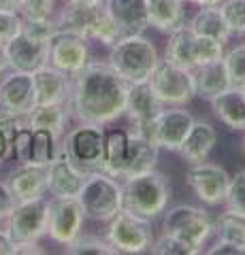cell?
<instances>
[{
    "instance_id": "60d3db41",
    "label": "cell",
    "mask_w": 245,
    "mask_h": 255,
    "mask_svg": "<svg viewBox=\"0 0 245 255\" xmlns=\"http://www.w3.org/2000/svg\"><path fill=\"white\" fill-rule=\"evenodd\" d=\"M28 126L26 124V115H15V113H9V111L0 109V132H4L6 136H15V132L19 128Z\"/></svg>"
},
{
    "instance_id": "ee69618b",
    "label": "cell",
    "mask_w": 245,
    "mask_h": 255,
    "mask_svg": "<svg viewBox=\"0 0 245 255\" xmlns=\"http://www.w3.org/2000/svg\"><path fill=\"white\" fill-rule=\"evenodd\" d=\"M45 253L41 247H38V241H19L15 243V255H41Z\"/></svg>"
},
{
    "instance_id": "d4e9b609",
    "label": "cell",
    "mask_w": 245,
    "mask_h": 255,
    "mask_svg": "<svg viewBox=\"0 0 245 255\" xmlns=\"http://www.w3.org/2000/svg\"><path fill=\"white\" fill-rule=\"evenodd\" d=\"M147 17L152 28L171 34L186 26L184 0H147Z\"/></svg>"
},
{
    "instance_id": "52a82bcc",
    "label": "cell",
    "mask_w": 245,
    "mask_h": 255,
    "mask_svg": "<svg viewBox=\"0 0 245 255\" xmlns=\"http://www.w3.org/2000/svg\"><path fill=\"white\" fill-rule=\"evenodd\" d=\"M162 232L173 234L190 245L203 249L213 234V217L209 211L192 204H175L164 211Z\"/></svg>"
},
{
    "instance_id": "7a4b0ae2",
    "label": "cell",
    "mask_w": 245,
    "mask_h": 255,
    "mask_svg": "<svg viewBox=\"0 0 245 255\" xmlns=\"http://www.w3.org/2000/svg\"><path fill=\"white\" fill-rule=\"evenodd\" d=\"M171 198V181L156 168L128 177L122 183V211L143 221H154L164 215Z\"/></svg>"
},
{
    "instance_id": "7c38bea8",
    "label": "cell",
    "mask_w": 245,
    "mask_h": 255,
    "mask_svg": "<svg viewBox=\"0 0 245 255\" xmlns=\"http://www.w3.org/2000/svg\"><path fill=\"white\" fill-rule=\"evenodd\" d=\"M167 109V105L154 94L147 81L143 83H130L128 85V96H126V111L124 115L134 124V130L149 140H154V124L158 115Z\"/></svg>"
},
{
    "instance_id": "5bb4252c",
    "label": "cell",
    "mask_w": 245,
    "mask_h": 255,
    "mask_svg": "<svg viewBox=\"0 0 245 255\" xmlns=\"http://www.w3.org/2000/svg\"><path fill=\"white\" fill-rule=\"evenodd\" d=\"M90 62V47L88 41L75 32L56 30L49 38V60L47 64L62 70L68 77H75L79 70L85 68Z\"/></svg>"
},
{
    "instance_id": "ab89813d",
    "label": "cell",
    "mask_w": 245,
    "mask_h": 255,
    "mask_svg": "<svg viewBox=\"0 0 245 255\" xmlns=\"http://www.w3.org/2000/svg\"><path fill=\"white\" fill-rule=\"evenodd\" d=\"M30 140H32V128L23 126L13 136V155L19 164H28L30 159Z\"/></svg>"
},
{
    "instance_id": "277c9868",
    "label": "cell",
    "mask_w": 245,
    "mask_h": 255,
    "mask_svg": "<svg viewBox=\"0 0 245 255\" xmlns=\"http://www.w3.org/2000/svg\"><path fill=\"white\" fill-rule=\"evenodd\" d=\"M58 30L75 32L85 41L100 43L105 47H111L117 38V32L113 19L109 17L105 6H85V4H64V9L60 11L56 17Z\"/></svg>"
},
{
    "instance_id": "11a10c76",
    "label": "cell",
    "mask_w": 245,
    "mask_h": 255,
    "mask_svg": "<svg viewBox=\"0 0 245 255\" xmlns=\"http://www.w3.org/2000/svg\"><path fill=\"white\" fill-rule=\"evenodd\" d=\"M243 90H245V87H243Z\"/></svg>"
},
{
    "instance_id": "1f68e13d",
    "label": "cell",
    "mask_w": 245,
    "mask_h": 255,
    "mask_svg": "<svg viewBox=\"0 0 245 255\" xmlns=\"http://www.w3.org/2000/svg\"><path fill=\"white\" fill-rule=\"evenodd\" d=\"M213 234L218 236V241L245 247V217L228 211L220 213V217L213 221Z\"/></svg>"
},
{
    "instance_id": "603a6c76",
    "label": "cell",
    "mask_w": 245,
    "mask_h": 255,
    "mask_svg": "<svg viewBox=\"0 0 245 255\" xmlns=\"http://www.w3.org/2000/svg\"><path fill=\"white\" fill-rule=\"evenodd\" d=\"M218 142V130L213 128L209 122H201V119H194L192 128H190L186 140L181 142V147L177 153L184 157L186 164H196L207 159L209 153L213 151Z\"/></svg>"
},
{
    "instance_id": "8992f818",
    "label": "cell",
    "mask_w": 245,
    "mask_h": 255,
    "mask_svg": "<svg viewBox=\"0 0 245 255\" xmlns=\"http://www.w3.org/2000/svg\"><path fill=\"white\" fill-rule=\"evenodd\" d=\"M147 83L167 107H186L196 98L194 73L167 58L158 60Z\"/></svg>"
},
{
    "instance_id": "4fadbf2b",
    "label": "cell",
    "mask_w": 245,
    "mask_h": 255,
    "mask_svg": "<svg viewBox=\"0 0 245 255\" xmlns=\"http://www.w3.org/2000/svg\"><path fill=\"white\" fill-rule=\"evenodd\" d=\"M47 198L38 196L32 200L15 202L13 211L6 217V232L15 243L38 241L47 234Z\"/></svg>"
},
{
    "instance_id": "f35d334b",
    "label": "cell",
    "mask_w": 245,
    "mask_h": 255,
    "mask_svg": "<svg viewBox=\"0 0 245 255\" xmlns=\"http://www.w3.org/2000/svg\"><path fill=\"white\" fill-rule=\"evenodd\" d=\"M19 30H21V15L17 11L0 9V43L6 45Z\"/></svg>"
},
{
    "instance_id": "30bf717a",
    "label": "cell",
    "mask_w": 245,
    "mask_h": 255,
    "mask_svg": "<svg viewBox=\"0 0 245 255\" xmlns=\"http://www.w3.org/2000/svg\"><path fill=\"white\" fill-rule=\"evenodd\" d=\"M85 215L77 198L51 196L47 202V234L53 243L66 247L81 234Z\"/></svg>"
},
{
    "instance_id": "4316f807",
    "label": "cell",
    "mask_w": 245,
    "mask_h": 255,
    "mask_svg": "<svg viewBox=\"0 0 245 255\" xmlns=\"http://www.w3.org/2000/svg\"><path fill=\"white\" fill-rule=\"evenodd\" d=\"M126 164H128V132L109 130L105 132V157H102V172L115 179H124Z\"/></svg>"
},
{
    "instance_id": "c3c4849f",
    "label": "cell",
    "mask_w": 245,
    "mask_h": 255,
    "mask_svg": "<svg viewBox=\"0 0 245 255\" xmlns=\"http://www.w3.org/2000/svg\"><path fill=\"white\" fill-rule=\"evenodd\" d=\"M19 4H21V0H0V9H4V11L19 13Z\"/></svg>"
},
{
    "instance_id": "484cf974",
    "label": "cell",
    "mask_w": 245,
    "mask_h": 255,
    "mask_svg": "<svg viewBox=\"0 0 245 255\" xmlns=\"http://www.w3.org/2000/svg\"><path fill=\"white\" fill-rule=\"evenodd\" d=\"M194 87H196V96H201L205 100H211L213 96L222 94L224 90H228L231 83V77L226 73L224 60H216L209 64H203V66L194 68Z\"/></svg>"
},
{
    "instance_id": "e575fe53",
    "label": "cell",
    "mask_w": 245,
    "mask_h": 255,
    "mask_svg": "<svg viewBox=\"0 0 245 255\" xmlns=\"http://www.w3.org/2000/svg\"><path fill=\"white\" fill-rule=\"evenodd\" d=\"M222 204H224V211L235 213V215H243L245 217V170L231 174V181H228V189H226Z\"/></svg>"
},
{
    "instance_id": "9a60e30c",
    "label": "cell",
    "mask_w": 245,
    "mask_h": 255,
    "mask_svg": "<svg viewBox=\"0 0 245 255\" xmlns=\"http://www.w3.org/2000/svg\"><path fill=\"white\" fill-rule=\"evenodd\" d=\"M85 174L79 166L68 157L64 147L56 149V155L47 166V191L51 196H62V198H77L81 191Z\"/></svg>"
},
{
    "instance_id": "74e56055",
    "label": "cell",
    "mask_w": 245,
    "mask_h": 255,
    "mask_svg": "<svg viewBox=\"0 0 245 255\" xmlns=\"http://www.w3.org/2000/svg\"><path fill=\"white\" fill-rule=\"evenodd\" d=\"M58 0H21V19H51Z\"/></svg>"
},
{
    "instance_id": "ba28073f",
    "label": "cell",
    "mask_w": 245,
    "mask_h": 255,
    "mask_svg": "<svg viewBox=\"0 0 245 255\" xmlns=\"http://www.w3.org/2000/svg\"><path fill=\"white\" fill-rule=\"evenodd\" d=\"M68 157L83 172L102 170V157H105V126L81 124L70 128L64 145Z\"/></svg>"
},
{
    "instance_id": "3957f363",
    "label": "cell",
    "mask_w": 245,
    "mask_h": 255,
    "mask_svg": "<svg viewBox=\"0 0 245 255\" xmlns=\"http://www.w3.org/2000/svg\"><path fill=\"white\" fill-rule=\"evenodd\" d=\"M109 49L111 51H109L107 64L128 85L147 81L152 70L156 68L158 60H160L156 45L143 34L120 36Z\"/></svg>"
},
{
    "instance_id": "8d00e7d4",
    "label": "cell",
    "mask_w": 245,
    "mask_h": 255,
    "mask_svg": "<svg viewBox=\"0 0 245 255\" xmlns=\"http://www.w3.org/2000/svg\"><path fill=\"white\" fill-rule=\"evenodd\" d=\"M224 66L235 87H245V43L224 51Z\"/></svg>"
},
{
    "instance_id": "ffe728a7",
    "label": "cell",
    "mask_w": 245,
    "mask_h": 255,
    "mask_svg": "<svg viewBox=\"0 0 245 255\" xmlns=\"http://www.w3.org/2000/svg\"><path fill=\"white\" fill-rule=\"evenodd\" d=\"M34 83V105H66L70 77L62 70L45 64L32 73Z\"/></svg>"
},
{
    "instance_id": "b9f144b4",
    "label": "cell",
    "mask_w": 245,
    "mask_h": 255,
    "mask_svg": "<svg viewBox=\"0 0 245 255\" xmlns=\"http://www.w3.org/2000/svg\"><path fill=\"white\" fill-rule=\"evenodd\" d=\"M15 196L11 194V189L6 183L0 181V221H4L6 217H9V213L13 211V206H15Z\"/></svg>"
},
{
    "instance_id": "5b68a950",
    "label": "cell",
    "mask_w": 245,
    "mask_h": 255,
    "mask_svg": "<svg viewBox=\"0 0 245 255\" xmlns=\"http://www.w3.org/2000/svg\"><path fill=\"white\" fill-rule=\"evenodd\" d=\"M77 200L81 204L85 219L109 221L122 211V183L102 170L88 172Z\"/></svg>"
},
{
    "instance_id": "7402d4cb",
    "label": "cell",
    "mask_w": 245,
    "mask_h": 255,
    "mask_svg": "<svg viewBox=\"0 0 245 255\" xmlns=\"http://www.w3.org/2000/svg\"><path fill=\"white\" fill-rule=\"evenodd\" d=\"M9 185L11 194L15 200H32V198L45 196L47 191V168L43 166H32V164H19V168H15L9 174Z\"/></svg>"
},
{
    "instance_id": "d6a6232c",
    "label": "cell",
    "mask_w": 245,
    "mask_h": 255,
    "mask_svg": "<svg viewBox=\"0 0 245 255\" xmlns=\"http://www.w3.org/2000/svg\"><path fill=\"white\" fill-rule=\"evenodd\" d=\"M149 253H154V255H199V253H203V249L181 241V238L173 236V234L162 232V236L154 238L152 247H149Z\"/></svg>"
},
{
    "instance_id": "4dcf8cb0",
    "label": "cell",
    "mask_w": 245,
    "mask_h": 255,
    "mask_svg": "<svg viewBox=\"0 0 245 255\" xmlns=\"http://www.w3.org/2000/svg\"><path fill=\"white\" fill-rule=\"evenodd\" d=\"M56 142H58V138L53 136L49 130L32 128V140H30V159H28V164L47 168L49 162L53 159V155H56V149H58Z\"/></svg>"
},
{
    "instance_id": "db71d44e",
    "label": "cell",
    "mask_w": 245,
    "mask_h": 255,
    "mask_svg": "<svg viewBox=\"0 0 245 255\" xmlns=\"http://www.w3.org/2000/svg\"><path fill=\"white\" fill-rule=\"evenodd\" d=\"M184 2H186V0H184Z\"/></svg>"
},
{
    "instance_id": "6da1fadb",
    "label": "cell",
    "mask_w": 245,
    "mask_h": 255,
    "mask_svg": "<svg viewBox=\"0 0 245 255\" xmlns=\"http://www.w3.org/2000/svg\"><path fill=\"white\" fill-rule=\"evenodd\" d=\"M126 96L128 83L107 62H88L70 77L66 109L81 124L107 126L124 115Z\"/></svg>"
},
{
    "instance_id": "d6986e66",
    "label": "cell",
    "mask_w": 245,
    "mask_h": 255,
    "mask_svg": "<svg viewBox=\"0 0 245 255\" xmlns=\"http://www.w3.org/2000/svg\"><path fill=\"white\" fill-rule=\"evenodd\" d=\"M102 6L113 19L120 36L143 34L149 28L147 0H105Z\"/></svg>"
},
{
    "instance_id": "f546056e",
    "label": "cell",
    "mask_w": 245,
    "mask_h": 255,
    "mask_svg": "<svg viewBox=\"0 0 245 255\" xmlns=\"http://www.w3.org/2000/svg\"><path fill=\"white\" fill-rule=\"evenodd\" d=\"M188 28L192 30L194 34L216 38V41L224 43V45L231 41V36H233L226 28L222 13H220V6H201V9L194 13V17L190 19Z\"/></svg>"
},
{
    "instance_id": "8fae6325",
    "label": "cell",
    "mask_w": 245,
    "mask_h": 255,
    "mask_svg": "<svg viewBox=\"0 0 245 255\" xmlns=\"http://www.w3.org/2000/svg\"><path fill=\"white\" fill-rule=\"evenodd\" d=\"M228 181H231V174L220 164L207 162V159L196 164H188V170H186L188 187L207 206H220L224 202Z\"/></svg>"
},
{
    "instance_id": "e0dca14e",
    "label": "cell",
    "mask_w": 245,
    "mask_h": 255,
    "mask_svg": "<svg viewBox=\"0 0 245 255\" xmlns=\"http://www.w3.org/2000/svg\"><path fill=\"white\" fill-rule=\"evenodd\" d=\"M192 124L194 117L190 111H186L184 107H167L154 124V142L160 149L179 151Z\"/></svg>"
},
{
    "instance_id": "836d02e7",
    "label": "cell",
    "mask_w": 245,
    "mask_h": 255,
    "mask_svg": "<svg viewBox=\"0 0 245 255\" xmlns=\"http://www.w3.org/2000/svg\"><path fill=\"white\" fill-rule=\"evenodd\" d=\"M68 255H115V249L107 241L90 234H79L64 249Z\"/></svg>"
},
{
    "instance_id": "9c48e42d",
    "label": "cell",
    "mask_w": 245,
    "mask_h": 255,
    "mask_svg": "<svg viewBox=\"0 0 245 255\" xmlns=\"http://www.w3.org/2000/svg\"><path fill=\"white\" fill-rule=\"evenodd\" d=\"M105 241L115 249V253H147L154 243V234L149 230V221H143L134 215L120 211L109 219Z\"/></svg>"
},
{
    "instance_id": "7bdbcfd3",
    "label": "cell",
    "mask_w": 245,
    "mask_h": 255,
    "mask_svg": "<svg viewBox=\"0 0 245 255\" xmlns=\"http://www.w3.org/2000/svg\"><path fill=\"white\" fill-rule=\"evenodd\" d=\"M207 253L209 255H245V247L243 245H235V243L218 241L211 249H207Z\"/></svg>"
},
{
    "instance_id": "44dd1931",
    "label": "cell",
    "mask_w": 245,
    "mask_h": 255,
    "mask_svg": "<svg viewBox=\"0 0 245 255\" xmlns=\"http://www.w3.org/2000/svg\"><path fill=\"white\" fill-rule=\"evenodd\" d=\"M211 111L226 128L235 132H245V90L231 85L222 94L209 100Z\"/></svg>"
},
{
    "instance_id": "d590c367",
    "label": "cell",
    "mask_w": 245,
    "mask_h": 255,
    "mask_svg": "<svg viewBox=\"0 0 245 255\" xmlns=\"http://www.w3.org/2000/svg\"><path fill=\"white\" fill-rule=\"evenodd\" d=\"M233 36H245V0H222L218 4Z\"/></svg>"
},
{
    "instance_id": "2e32d148",
    "label": "cell",
    "mask_w": 245,
    "mask_h": 255,
    "mask_svg": "<svg viewBox=\"0 0 245 255\" xmlns=\"http://www.w3.org/2000/svg\"><path fill=\"white\" fill-rule=\"evenodd\" d=\"M6 55H9L11 70L34 73L49 60V41H43V38H36L28 32L19 30L6 43Z\"/></svg>"
},
{
    "instance_id": "f907efd6",
    "label": "cell",
    "mask_w": 245,
    "mask_h": 255,
    "mask_svg": "<svg viewBox=\"0 0 245 255\" xmlns=\"http://www.w3.org/2000/svg\"><path fill=\"white\" fill-rule=\"evenodd\" d=\"M186 2H190V4H196L201 9V6H218L222 0H186Z\"/></svg>"
},
{
    "instance_id": "f5cc1de1",
    "label": "cell",
    "mask_w": 245,
    "mask_h": 255,
    "mask_svg": "<svg viewBox=\"0 0 245 255\" xmlns=\"http://www.w3.org/2000/svg\"><path fill=\"white\" fill-rule=\"evenodd\" d=\"M0 164H2V162H0Z\"/></svg>"
},
{
    "instance_id": "ac0fdd59",
    "label": "cell",
    "mask_w": 245,
    "mask_h": 255,
    "mask_svg": "<svg viewBox=\"0 0 245 255\" xmlns=\"http://www.w3.org/2000/svg\"><path fill=\"white\" fill-rule=\"evenodd\" d=\"M34 107V83L32 73L6 70L0 79V109L15 115H26Z\"/></svg>"
},
{
    "instance_id": "f6af8a7d",
    "label": "cell",
    "mask_w": 245,
    "mask_h": 255,
    "mask_svg": "<svg viewBox=\"0 0 245 255\" xmlns=\"http://www.w3.org/2000/svg\"><path fill=\"white\" fill-rule=\"evenodd\" d=\"M0 255H15V241L6 232V228L0 230Z\"/></svg>"
},
{
    "instance_id": "f1b7e54d",
    "label": "cell",
    "mask_w": 245,
    "mask_h": 255,
    "mask_svg": "<svg viewBox=\"0 0 245 255\" xmlns=\"http://www.w3.org/2000/svg\"><path fill=\"white\" fill-rule=\"evenodd\" d=\"M66 122H68V109L64 105H34L26 113L28 128L49 130L58 140L64 136Z\"/></svg>"
},
{
    "instance_id": "cb8c5ba5",
    "label": "cell",
    "mask_w": 245,
    "mask_h": 255,
    "mask_svg": "<svg viewBox=\"0 0 245 255\" xmlns=\"http://www.w3.org/2000/svg\"><path fill=\"white\" fill-rule=\"evenodd\" d=\"M158 157H160V147L154 140L141 136L137 132H128V164H126L124 179L154 170Z\"/></svg>"
},
{
    "instance_id": "7dc6e473",
    "label": "cell",
    "mask_w": 245,
    "mask_h": 255,
    "mask_svg": "<svg viewBox=\"0 0 245 255\" xmlns=\"http://www.w3.org/2000/svg\"><path fill=\"white\" fill-rule=\"evenodd\" d=\"M6 70H11V66H9V55H6V45L0 43V75H4Z\"/></svg>"
},
{
    "instance_id": "bcb514c9",
    "label": "cell",
    "mask_w": 245,
    "mask_h": 255,
    "mask_svg": "<svg viewBox=\"0 0 245 255\" xmlns=\"http://www.w3.org/2000/svg\"><path fill=\"white\" fill-rule=\"evenodd\" d=\"M11 153H13V138L6 136L4 132H0V162H4Z\"/></svg>"
},
{
    "instance_id": "83f0119b",
    "label": "cell",
    "mask_w": 245,
    "mask_h": 255,
    "mask_svg": "<svg viewBox=\"0 0 245 255\" xmlns=\"http://www.w3.org/2000/svg\"><path fill=\"white\" fill-rule=\"evenodd\" d=\"M164 58L171 60L177 66H184L188 70L196 68V34L188 28H179L169 34V43L164 49Z\"/></svg>"
},
{
    "instance_id": "681fc988",
    "label": "cell",
    "mask_w": 245,
    "mask_h": 255,
    "mask_svg": "<svg viewBox=\"0 0 245 255\" xmlns=\"http://www.w3.org/2000/svg\"><path fill=\"white\" fill-rule=\"evenodd\" d=\"M68 4H85V6H102L105 0H66Z\"/></svg>"
},
{
    "instance_id": "816d5d0a",
    "label": "cell",
    "mask_w": 245,
    "mask_h": 255,
    "mask_svg": "<svg viewBox=\"0 0 245 255\" xmlns=\"http://www.w3.org/2000/svg\"><path fill=\"white\" fill-rule=\"evenodd\" d=\"M243 149H245V132H243Z\"/></svg>"
}]
</instances>
